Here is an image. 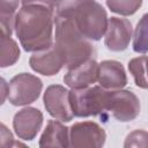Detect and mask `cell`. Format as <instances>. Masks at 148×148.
Instances as JSON below:
<instances>
[{
	"mask_svg": "<svg viewBox=\"0 0 148 148\" xmlns=\"http://www.w3.org/2000/svg\"><path fill=\"white\" fill-rule=\"evenodd\" d=\"M146 62L147 57L141 56L130 60L128 71L134 77V82L139 88L147 89V77H146Z\"/></svg>",
	"mask_w": 148,
	"mask_h": 148,
	"instance_id": "obj_17",
	"label": "cell"
},
{
	"mask_svg": "<svg viewBox=\"0 0 148 148\" xmlns=\"http://www.w3.org/2000/svg\"><path fill=\"white\" fill-rule=\"evenodd\" d=\"M106 96L108 90L99 86L72 89L69 91V103L73 116L83 118L104 113Z\"/></svg>",
	"mask_w": 148,
	"mask_h": 148,
	"instance_id": "obj_4",
	"label": "cell"
},
{
	"mask_svg": "<svg viewBox=\"0 0 148 148\" xmlns=\"http://www.w3.org/2000/svg\"><path fill=\"white\" fill-rule=\"evenodd\" d=\"M43 120L44 118L40 110L27 106L15 113L13 118V128L20 139L30 141L35 139L42 128Z\"/></svg>",
	"mask_w": 148,
	"mask_h": 148,
	"instance_id": "obj_10",
	"label": "cell"
},
{
	"mask_svg": "<svg viewBox=\"0 0 148 148\" xmlns=\"http://www.w3.org/2000/svg\"><path fill=\"white\" fill-rule=\"evenodd\" d=\"M29 65L35 72L44 76H53L61 71L65 62L59 50L52 44L45 50L34 52L29 59Z\"/></svg>",
	"mask_w": 148,
	"mask_h": 148,
	"instance_id": "obj_11",
	"label": "cell"
},
{
	"mask_svg": "<svg viewBox=\"0 0 148 148\" xmlns=\"http://www.w3.org/2000/svg\"><path fill=\"white\" fill-rule=\"evenodd\" d=\"M8 88L9 103L15 106H23L34 103L39 97L43 82L32 74L20 73L9 81Z\"/></svg>",
	"mask_w": 148,
	"mask_h": 148,
	"instance_id": "obj_5",
	"label": "cell"
},
{
	"mask_svg": "<svg viewBox=\"0 0 148 148\" xmlns=\"http://www.w3.org/2000/svg\"><path fill=\"white\" fill-rule=\"evenodd\" d=\"M140 101L138 96L125 89L108 90L105 112H110L117 120L126 123L134 120L140 113Z\"/></svg>",
	"mask_w": 148,
	"mask_h": 148,
	"instance_id": "obj_6",
	"label": "cell"
},
{
	"mask_svg": "<svg viewBox=\"0 0 148 148\" xmlns=\"http://www.w3.org/2000/svg\"><path fill=\"white\" fill-rule=\"evenodd\" d=\"M54 29L56 39L53 44L59 50L67 69L73 68L88 59H95L96 50L92 43L80 34L67 14L56 9Z\"/></svg>",
	"mask_w": 148,
	"mask_h": 148,
	"instance_id": "obj_2",
	"label": "cell"
},
{
	"mask_svg": "<svg viewBox=\"0 0 148 148\" xmlns=\"http://www.w3.org/2000/svg\"><path fill=\"white\" fill-rule=\"evenodd\" d=\"M14 136L10 130L2 123H0V148H10L14 142Z\"/></svg>",
	"mask_w": 148,
	"mask_h": 148,
	"instance_id": "obj_21",
	"label": "cell"
},
{
	"mask_svg": "<svg viewBox=\"0 0 148 148\" xmlns=\"http://www.w3.org/2000/svg\"><path fill=\"white\" fill-rule=\"evenodd\" d=\"M132 24L127 18L112 16L108 18L104 43L105 46L113 52H120L128 47L132 39Z\"/></svg>",
	"mask_w": 148,
	"mask_h": 148,
	"instance_id": "obj_9",
	"label": "cell"
},
{
	"mask_svg": "<svg viewBox=\"0 0 148 148\" xmlns=\"http://www.w3.org/2000/svg\"><path fill=\"white\" fill-rule=\"evenodd\" d=\"M8 83L7 81L0 76V105H2L6 101V98L8 97Z\"/></svg>",
	"mask_w": 148,
	"mask_h": 148,
	"instance_id": "obj_22",
	"label": "cell"
},
{
	"mask_svg": "<svg viewBox=\"0 0 148 148\" xmlns=\"http://www.w3.org/2000/svg\"><path fill=\"white\" fill-rule=\"evenodd\" d=\"M105 3L111 12L127 16V15H133L141 7L142 1L141 0H120V1L108 0Z\"/></svg>",
	"mask_w": 148,
	"mask_h": 148,
	"instance_id": "obj_19",
	"label": "cell"
},
{
	"mask_svg": "<svg viewBox=\"0 0 148 148\" xmlns=\"http://www.w3.org/2000/svg\"><path fill=\"white\" fill-rule=\"evenodd\" d=\"M20 54L16 40L0 30V68L13 66L20 59Z\"/></svg>",
	"mask_w": 148,
	"mask_h": 148,
	"instance_id": "obj_15",
	"label": "cell"
},
{
	"mask_svg": "<svg viewBox=\"0 0 148 148\" xmlns=\"http://www.w3.org/2000/svg\"><path fill=\"white\" fill-rule=\"evenodd\" d=\"M54 9L67 14L80 34L89 40H99L106 30L108 14L97 1H58Z\"/></svg>",
	"mask_w": 148,
	"mask_h": 148,
	"instance_id": "obj_3",
	"label": "cell"
},
{
	"mask_svg": "<svg viewBox=\"0 0 148 148\" xmlns=\"http://www.w3.org/2000/svg\"><path fill=\"white\" fill-rule=\"evenodd\" d=\"M106 134L95 121L74 123L68 128L67 148H103Z\"/></svg>",
	"mask_w": 148,
	"mask_h": 148,
	"instance_id": "obj_7",
	"label": "cell"
},
{
	"mask_svg": "<svg viewBox=\"0 0 148 148\" xmlns=\"http://www.w3.org/2000/svg\"><path fill=\"white\" fill-rule=\"evenodd\" d=\"M18 6V1H0V30L9 37L14 30Z\"/></svg>",
	"mask_w": 148,
	"mask_h": 148,
	"instance_id": "obj_16",
	"label": "cell"
},
{
	"mask_svg": "<svg viewBox=\"0 0 148 148\" xmlns=\"http://www.w3.org/2000/svg\"><path fill=\"white\" fill-rule=\"evenodd\" d=\"M43 102L46 111L60 121H71L73 112L69 103V90L60 84H51L46 88Z\"/></svg>",
	"mask_w": 148,
	"mask_h": 148,
	"instance_id": "obj_8",
	"label": "cell"
},
{
	"mask_svg": "<svg viewBox=\"0 0 148 148\" xmlns=\"http://www.w3.org/2000/svg\"><path fill=\"white\" fill-rule=\"evenodd\" d=\"M16 13L14 30L27 52H38L53 44L54 2L23 1Z\"/></svg>",
	"mask_w": 148,
	"mask_h": 148,
	"instance_id": "obj_1",
	"label": "cell"
},
{
	"mask_svg": "<svg viewBox=\"0 0 148 148\" xmlns=\"http://www.w3.org/2000/svg\"><path fill=\"white\" fill-rule=\"evenodd\" d=\"M97 81L105 90H119L127 84L124 66L117 60H103L98 64Z\"/></svg>",
	"mask_w": 148,
	"mask_h": 148,
	"instance_id": "obj_13",
	"label": "cell"
},
{
	"mask_svg": "<svg viewBox=\"0 0 148 148\" xmlns=\"http://www.w3.org/2000/svg\"><path fill=\"white\" fill-rule=\"evenodd\" d=\"M147 17L148 15L145 14L141 20L138 22L135 31H134V38H133V50L138 53L146 54L148 50L147 45Z\"/></svg>",
	"mask_w": 148,
	"mask_h": 148,
	"instance_id": "obj_18",
	"label": "cell"
},
{
	"mask_svg": "<svg viewBox=\"0 0 148 148\" xmlns=\"http://www.w3.org/2000/svg\"><path fill=\"white\" fill-rule=\"evenodd\" d=\"M148 134L145 130H135L131 132L124 142V148H148Z\"/></svg>",
	"mask_w": 148,
	"mask_h": 148,
	"instance_id": "obj_20",
	"label": "cell"
},
{
	"mask_svg": "<svg viewBox=\"0 0 148 148\" xmlns=\"http://www.w3.org/2000/svg\"><path fill=\"white\" fill-rule=\"evenodd\" d=\"M98 64L95 59H88L77 66L67 69L64 75V82L72 89L90 87L97 81Z\"/></svg>",
	"mask_w": 148,
	"mask_h": 148,
	"instance_id": "obj_12",
	"label": "cell"
},
{
	"mask_svg": "<svg viewBox=\"0 0 148 148\" xmlns=\"http://www.w3.org/2000/svg\"><path fill=\"white\" fill-rule=\"evenodd\" d=\"M10 148H29V147L27 145H24L23 142H21V141H14Z\"/></svg>",
	"mask_w": 148,
	"mask_h": 148,
	"instance_id": "obj_23",
	"label": "cell"
},
{
	"mask_svg": "<svg viewBox=\"0 0 148 148\" xmlns=\"http://www.w3.org/2000/svg\"><path fill=\"white\" fill-rule=\"evenodd\" d=\"M68 127L59 120H49L39 139V148H67Z\"/></svg>",
	"mask_w": 148,
	"mask_h": 148,
	"instance_id": "obj_14",
	"label": "cell"
}]
</instances>
